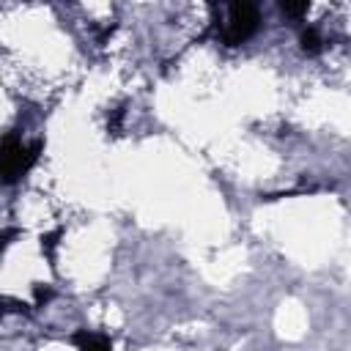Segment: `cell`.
<instances>
[{
    "instance_id": "1",
    "label": "cell",
    "mask_w": 351,
    "mask_h": 351,
    "mask_svg": "<svg viewBox=\"0 0 351 351\" xmlns=\"http://www.w3.org/2000/svg\"><path fill=\"white\" fill-rule=\"evenodd\" d=\"M258 30V8L252 3H225L219 5L217 33L225 47L244 44Z\"/></svg>"
},
{
    "instance_id": "2",
    "label": "cell",
    "mask_w": 351,
    "mask_h": 351,
    "mask_svg": "<svg viewBox=\"0 0 351 351\" xmlns=\"http://www.w3.org/2000/svg\"><path fill=\"white\" fill-rule=\"evenodd\" d=\"M38 151H41V143H33V145H25L19 137H5L0 143V181L3 184H14L19 181L38 159Z\"/></svg>"
},
{
    "instance_id": "3",
    "label": "cell",
    "mask_w": 351,
    "mask_h": 351,
    "mask_svg": "<svg viewBox=\"0 0 351 351\" xmlns=\"http://www.w3.org/2000/svg\"><path fill=\"white\" fill-rule=\"evenodd\" d=\"M74 343H77V348H80V351H112V343H110V337H107V335L88 332V329L77 332V335H74Z\"/></svg>"
},
{
    "instance_id": "4",
    "label": "cell",
    "mask_w": 351,
    "mask_h": 351,
    "mask_svg": "<svg viewBox=\"0 0 351 351\" xmlns=\"http://www.w3.org/2000/svg\"><path fill=\"white\" fill-rule=\"evenodd\" d=\"M321 36H318V30L315 27H307L304 33H302V49L307 52V55H318L321 52Z\"/></svg>"
},
{
    "instance_id": "5",
    "label": "cell",
    "mask_w": 351,
    "mask_h": 351,
    "mask_svg": "<svg viewBox=\"0 0 351 351\" xmlns=\"http://www.w3.org/2000/svg\"><path fill=\"white\" fill-rule=\"evenodd\" d=\"M307 8H310V3H280V11L282 14H288V16H304L307 14Z\"/></svg>"
}]
</instances>
